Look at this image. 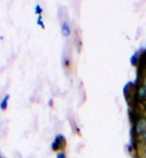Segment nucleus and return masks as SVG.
I'll return each mask as SVG.
<instances>
[{"label":"nucleus","instance_id":"6","mask_svg":"<svg viewBox=\"0 0 146 158\" xmlns=\"http://www.w3.org/2000/svg\"><path fill=\"white\" fill-rule=\"evenodd\" d=\"M139 62H140V54H139V51H137L131 56V63L132 65H138Z\"/></svg>","mask_w":146,"mask_h":158},{"label":"nucleus","instance_id":"9","mask_svg":"<svg viewBox=\"0 0 146 158\" xmlns=\"http://www.w3.org/2000/svg\"><path fill=\"white\" fill-rule=\"evenodd\" d=\"M139 106H138V110L140 112H146V100L145 101H143V102H140L138 103Z\"/></svg>","mask_w":146,"mask_h":158},{"label":"nucleus","instance_id":"10","mask_svg":"<svg viewBox=\"0 0 146 158\" xmlns=\"http://www.w3.org/2000/svg\"><path fill=\"white\" fill-rule=\"evenodd\" d=\"M36 10H34V11H36V13H37V15H38V16H42V12H43V8H42V6L41 5H39V4H37V5H36Z\"/></svg>","mask_w":146,"mask_h":158},{"label":"nucleus","instance_id":"13","mask_svg":"<svg viewBox=\"0 0 146 158\" xmlns=\"http://www.w3.org/2000/svg\"><path fill=\"white\" fill-rule=\"evenodd\" d=\"M139 158H146V151H144V152H139Z\"/></svg>","mask_w":146,"mask_h":158},{"label":"nucleus","instance_id":"15","mask_svg":"<svg viewBox=\"0 0 146 158\" xmlns=\"http://www.w3.org/2000/svg\"><path fill=\"white\" fill-rule=\"evenodd\" d=\"M138 111H139V110H138ZM140 113H141V115H143V117L146 119V112H140Z\"/></svg>","mask_w":146,"mask_h":158},{"label":"nucleus","instance_id":"14","mask_svg":"<svg viewBox=\"0 0 146 158\" xmlns=\"http://www.w3.org/2000/svg\"><path fill=\"white\" fill-rule=\"evenodd\" d=\"M144 151H146V144L143 145L141 148H139V152H144Z\"/></svg>","mask_w":146,"mask_h":158},{"label":"nucleus","instance_id":"11","mask_svg":"<svg viewBox=\"0 0 146 158\" xmlns=\"http://www.w3.org/2000/svg\"><path fill=\"white\" fill-rule=\"evenodd\" d=\"M37 24H38L39 26H42L43 29L45 27V25H44V23H43V17L42 16H38V18H37Z\"/></svg>","mask_w":146,"mask_h":158},{"label":"nucleus","instance_id":"3","mask_svg":"<svg viewBox=\"0 0 146 158\" xmlns=\"http://www.w3.org/2000/svg\"><path fill=\"white\" fill-rule=\"evenodd\" d=\"M133 98L136 99V101L138 103L143 102L146 100V87L143 86L140 82L137 87L134 88V94H133Z\"/></svg>","mask_w":146,"mask_h":158},{"label":"nucleus","instance_id":"7","mask_svg":"<svg viewBox=\"0 0 146 158\" xmlns=\"http://www.w3.org/2000/svg\"><path fill=\"white\" fill-rule=\"evenodd\" d=\"M8 100H10V95L6 94L5 96H4V99H2V101L0 102V108L2 110V111H5L6 108H7V102Z\"/></svg>","mask_w":146,"mask_h":158},{"label":"nucleus","instance_id":"12","mask_svg":"<svg viewBox=\"0 0 146 158\" xmlns=\"http://www.w3.org/2000/svg\"><path fill=\"white\" fill-rule=\"evenodd\" d=\"M56 158H67V155H65L64 150L57 152V153H56Z\"/></svg>","mask_w":146,"mask_h":158},{"label":"nucleus","instance_id":"5","mask_svg":"<svg viewBox=\"0 0 146 158\" xmlns=\"http://www.w3.org/2000/svg\"><path fill=\"white\" fill-rule=\"evenodd\" d=\"M136 143L138 144V148H141L143 145L146 144V131L141 135H139L138 138H136Z\"/></svg>","mask_w":146,"mask_h":158},{"label":"nucleus","instance_id":"1","mask_svg":"<svg viewBox=\"0 0 146 158\" xmlns=\"http://www.w3.org/2000/svg\"><path fill=\"white\" fill-rule=\"evenodd\" d=\"M146 131V119L141 115L140 111H138L137 118L133 120V126H132V132L134 135V139L138 138Z\"/></svg>","mask_w":146,"mask_h":158},{"label":"nucleus","instance_id":"4","mask_svg":"<svg viewBox=\"0 0 146 158\" xmlns=\"http://www.w3.org/2000/svg\"><path fill=\"white\" fill-rule=\"evenodd\" d=\"M61 32L64 37H69L71 35V27H70V24L68 20H63L61 24Z\"/></svg>","mask_w":146,"mask_h":158},{"label":"nucleus","instance_id":"8","mask_svg":"<svg viewBox=\"0 0 146 158\" xmlns=\"http://www.w3.org/2000/svg\"><path fill=\"white\" fill-rule=\"evenodd\" d=\"M140 83L143 85V86H145L146 87V67L143 69V73H141V79H140Z\"/></svg>","mask_w":146,"mask_h":158},{"label":"nucleus","instance_id":"16","mask_svg":"<svg viewBox=\"0 0 146 158\" xmlns=\"http://www.w3.org/2000/svg\"><path fill=\"white\" fill-rule=\"evenodd\" d=\"M0 158H2V157H1V153H0Z\"/></svg>","mask_w":146,"mask_h":158},{"label":"nucleus","instance_id":"2","mask_svg":"<svg viewBox=\"0 0 146 158\" xmlns=\"http://www.w3.org/2000/svg\"><path fill=\"white\" fill-rule=\"evenodd\" d=\"M67 145V139L63 135H57L54 140L51 143V149L55 152H59V151H63Z\"/></svg>","mask_w":146,"mask_h":158}]
</instances>
